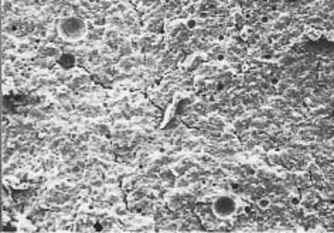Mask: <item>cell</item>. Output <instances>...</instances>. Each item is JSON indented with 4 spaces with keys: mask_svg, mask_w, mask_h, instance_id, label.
I'll return each mask as SVG.
<instances>
[{
    "mask_svg": "<svg viewBox=\"0 0 334 233\" xmlns=\"http://www.w3.org/2000/svg\"><path fill=\"white\" fill-rule=\"evenodd\" d=\"M306 35H307L309 40H311V41H317V40H320L321 38L323 33H321L320 30H317V28H309V30L306 31Z\"/></svg>",
    "mask_w": 334,
    "mask_h": 233,
    "instance_id": "277c9868",
    "label": "cell"
},
{
    "mask_svg": "<svg viewBox=\"0 0 334 233\" xmlns=\"http://www.w3.org/2000/svg\"><path fill=\"white\" fill-rule=\"evenodd\" d=\"M20 232H30V230H34V226H33L30 222L27 220H21L19 223V228H17Z\"/></svg>",
    "mask_w": 334,
    "mask_h": 233,
    "instance_id": "5b68a950",
    "label": "cell"
},
{
    "mask_svg": "<svg viewBox=\"0 0 334 233\" xmlns=\"http://www.w3.org/2000/svg\"><path fill=\"white\" fill-rule=\"evenodd\" d=\"M186 26H187V28H188V30H195V28H197V26H198V23H197V20H195V19H188L186 21Z\"/></svg>",
    "mask_w": 334,
    "mask_h": 233,
    "instance_id": "52a82bcc",
    "label": "cell"
},
{
    "mask_svg": "<svg viewBox=\"0 0 334 233\" xmlns=\"http://www.w3.org/2000/svg\"><path fill=\"white\" fill-rule=\"evenodd\" d=\"M60 62L61 65L64 66V68H71V66L75 65V58L72 55H68V54H65L60 58Z\"/></svg>",
    "mask_w": 334,
    "mask_h": 233,
    "instance_id": "3957f363",
    "label": "cell"
},
{
    "mask_svg": "<svg viewBox=\"0 0 334 233\" xmlns=\"http://www.w3.org/2000/svg\"><path fill=\"white\" fill-rule=\"evenodd\" d=\"M87 31H88L87 23L75 16H67L58 23V33L65 41H79L87 35Z\"/></svg>",
    "mask_w": 334,
    "mask_h": 233,
    "instance_id": "6da1fadb",
    "label": "cell"
},
{
    "mask_svg": "<svg viewBox=\"0 0 334 233\" xmlns=\"http://www.w3.org/2000/svg\"><path fill=\"white\" fill-rule=\"evenodd\" d=\"M323 35H324V38L327 40V41H330V42L334 41V30H331V31H326Z\"/></svg>",
    "mask_w": 334,
    "mask_h": 233,
    "instance_id": "9c48e42d",
    "label": "cell"
},
{
    "mask_svg": "<svg viewBox=\"0 0 334 233\" xmlns=\"http://www.w3.org/2000/svg\"><path fill=\"white\" fill-rule=\"evenodd\" d=\"M292 204H293V205H299V204H300V198H299V196H293V198H292Z\"/></svg>",
    "mask_w": 334,
    "mask_h": 233,
    "instance_id": "30bf717a",
    "label": "cell"
},
{
    "mask_svg": "<svg viewBox=\"0 0 334 233\" xmlns=\"http://www.w3.org/2000/svg\"><path fill=\"white\" fill-rule=\"evenodd\" d=\"M242 68H244V71H248V68H249V65H248V64H244V65H242Z\"/></svg>",
    "mask_w": 334,
    "mask_h": 233,
    "instance_id": "4fadbf2b",
    "label": "cell"
},
{
    "mask_svg": "<svg viewBox=\"0 0 334 233\" xmlns=\"http://www.w3.org/2000/svg\"><path fill=\"white\" fill-rule=\"evenodd\" d=\"M213 212L215 216H218L221 219H228L235 216L238 212L237 201L228 195H221L215 198L213 202Z\"/></svg>",
    "mask_w": 334,
    "mask_h": 233,
    "instance_id": "7a4b0ae2",
    "label": "cell"
},
{
    "mask_svg": "<svg viewBox=\"0 0 334 233\" xmlns=\"http://www.w3.org/2000/svg\"><path fill=\"white\" fill-rule=\"evenodd\" d=\"M95 230H102V225L96 223V225H95Z\"/></svg>",
    "mask_w": 334,
    "mask_h": 233,
    "instance_id": "8fae6325",
    "label": "cell"
},
{
    "mask_svg": "<svg viewBox=\"0 0 334 233\" xmlns=\"http://www.w3.org/2000/svg\"><path fill=\"white\" fill-rule=\"evenodd\" d=\"M254 33V30H252V27H244V30H242V33H241V35H242V38H248L250 35V34Z\"/></svg>",
    "mask_w": 334,
    "mask_h": 233,
    "instance_id": "ba28073f",
    "label": "cell"
},
{
    "mask_svg": "<svg viewBox=\"0 0 334 233\" xmlns=\"http://www.w3.org/2000/svg\"><path fill=\"white\" fill-rule=\"evenodd\" d=\"M269 206H270V201L268 199V198H260V199L258 201V208H259V209L266 210V209H269Z\"/></svg>",
    "mask_w": 334,
    "mask_h": 233,
    "instance_id": "8992f818",
    "label": "cell"
},
{
    "mask_svg": "<svg viewBox=\"0 0 334 233\" xmlns=\"http://www.w3.org/2000/svg\"><path fill=\"white\" fill-rule=\"evenodd\" d=\"M333 99H334V96H333Z\"/></svg>",
    "mask_w": 334,
    "mask_h": 233,
    "instance_id": "5bb4252c",
    "label": "cell"
},
{
    "mask_svg": "<svg viewBox=\"0 0 334 233\" xmlns=\"http://www.w3.org/2000/svg\"><path fill=\"white\" fill-rule=\"evenodd\" d=\"M260 21H262V23H268V21H269V17H266V16H265V17H262V19H260Z\"/></svg>",
    "mask_w": 334,
    "mask_h": 233,
    "instance_id": "7c38bea8",
    "label": "cell"
}]
</instances>
